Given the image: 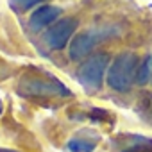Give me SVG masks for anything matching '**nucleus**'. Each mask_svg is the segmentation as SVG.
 I'll list each match as a JSON object with an SVG mask.
<instances>
[{
  "label": "nucleus",
  "instance_id": "f03ea898",
  "mask_svg": "<svg viewBox=\"0 0 152 152\" xmlns=\"http://www.w3.org/2000/svg\"><path fill=\"white\" fill-rule=\"evenodd\" d=\"M138 75V57L131 52L120 54L107 70V86L115 91H127Z\"/></svg>",
  "mask_w": 152,
  "mask_h": 152
},
{
  "label": "nucleus",
  "instance_id": "20e7f679",
  "mask_svg": "<svg viewBox=\"0 0 152 152\" xmlns=\"http://www.w3.org/2000/svg\"><path fill=\"white\" fill-rule=\"evenodd\" d=\"M109 56L107 54H97L86 59L79 70H77V81L84 86L86 91H97L102 86V79L107 73Z\"/></svg>",
  "mask_w": 152,
  "mask_h": 152
},
{
  "label": "nucleus",
  "instance_id": "423d86ee",
  "mask_svg": "<svg viewBox=\"0 0 152 152\" xmlns=\"http://www.w3.org/2000/svg\"><path fill=\"white\" fill-rule=\"evenodd\" d=\"M61 13H63V11H61V7H57V6H39V7L31 15V18H29V27H31V31H34V32L43 31L45 27L52 25V23L59 18Z\"/></svg>",
  "mask_w": 152,
  "mask_h": 152
},
{
  "label": "nucleus",
  "instance_id": "7ed1b4c3",
  "mask_svg": "<svg viewBox=\"0 0 152 152\" xmlns=\"http://www.w3.org/2000/svg\"><path fill=\"white\" fill-rule=\"evenodd\" d=\"M118 32V29L115 27H95V29H88L81 34H77L73 38V41L70 43V57L73 61L84 59L99 43L113 38Z\"/></svg>",
  "mask_w": 152,
  "mask_h": 152
},
{
  "label": "nucleus",
  "instance_id": "39448f33",
  "mask_svg": "<svg viewBox=\"0 0 152 152\" xmlns=\"http://www.w3.org/2000/svg\"><path fill=\"white\" fill-rule=\"evenodd\" d=\"M79 22L75 20V18H63L59 20L57 23H54L43 36L45 43L48 48L52 50H61L66 47V43L70 41L72 34L75 32V29H77Z\"/></svg>",
  "mask_w": 152,
  "mask_h": 152
},
{
  "label": "nucleus",
  "instance_id": "6e6552de",
  "mask_svg": "<svg viewBox=\"0 0 152 152\" xmlns=\"http://www.w3.org/2000/svg\"><path fill=\"white\" fill-rule=\"evenodd\" d=\"M70 152H93L97 147V140L83 138V136H75L66 143Z\"/></svg>",
  "mask_w": 152,
  "mask_h": 152
},
{
  "label": "nucleus",
  "instance_id": "9d476101",
  "mask_svg": "<svg viewBox=\"0 0 152 152\" xmlns=\"http://www.w3.org/2000/svg\"><path fill=\"white\" fill-rule=\"evenodd\" d=\"M9 2V6L15 9V11H27V9H31V7H34V6H38V4H41V2H45V0H7Z\"/></svg>",
  "mask_w": 152,
  "mask_h": 152
},
{
  "label": "nucleus",
  "instance_id": "ddd939ff",
  "mask_svg": "<svg viewBox=\"0 0 152 152\" xmlns=\"http://www.w3.org/2000/svg\"><path fill=\"white\" fill-rule=\"evenodd\" d=\"M2 109H4V106H2V100H0V115H2Z\"/></svg>",
  "mask_w": 152,
  "mask_h": 152
},
{
  "label": "nucleus",
  "instance_id": "0eeeda50",
  "mask_svg": "<svg viewBox=\"0 0 152 152\" xmlns=\"http://www.w3.org/2000/svg\"><path fill=\"white\" fill-rule=\"evenodd\" d=\"M118 152H152V138L140 136V134L124 136Z\"/></svg>",
  "mask_w": 152,
  "mask_h": 152
},
{
  "label": "nucleus",
  "instance_id": "f257e3e1",
  "mask_svg": "<svg viewBox=\"0 0 152 152\" xmlns=\"http://www.w3.org/2000/svg\"><path fill=\"white\" fill-rule=\"evenodd\" d=\"M18 93L23 97H66L70 95V90L59 83L57 79L50 77L45 73H29L25 77H22Z\"/></svg>",
  "mask_w": 152,
  "mask_h": 152
},
{
  "label": "nucleus",
  "instance_id": "f8f14e48",
  "mask_svg": "<svg viewBox=\"0 0 152 152\" xmlns=\"http://www.w3.org/2000/svg\"><path fill=\"white\" fill-rule=\"evenodd\" d=\"M0 152H16V150H6V148H0Z\"/></svg>",
  "mask_w": 152,
  "mask_h": 152
},
{
  "label": "nucleus",
  "instance_id": "1a4fd4ad",
  "mask_svg": "<svg viewBox=\"0 0 152 152\" xmlns=\"http://www.w3.org/2000/svg\"><path fill=\"white\" fill-rule=\"evenodd\" d=\"M150 70H152V57H147L141 64V68L138 70V75H136V83L138 84H147L148 77H150Z\"/></svg>",
  "mask_w": 152,
  "mask_h": 152
},
{
  "label": "nucleus",
  "instance_id": "9b49d317",
  "mask_svg": "<svg viewBox=\"0 0 152 152\" xmlns=\"http://www.w3.org/2000/svg\"><path fill=\"white\" fill-rule=\"evenodd\" d=\"M147 104H148V107H145V113H147V116H152V97H150V100H145Z\"/></svg>",
  "mask_w": 152,
  "mask_h": 152
}]
</instances>
